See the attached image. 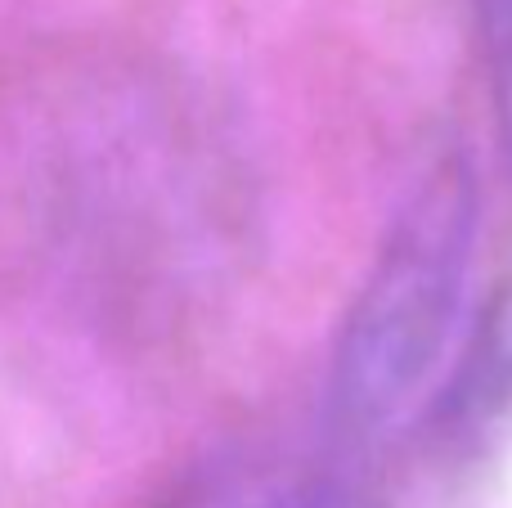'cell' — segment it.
Segmentation results:
<instances>
[{"label": "cell", "mask_w": 512, "mask_h": 508, "mask_svg": "<svg viewBox=\"0 0 512 508\" xmlns=\"http://www.w3.org/2000/svg\"><path fill=\"white\" fill-rule=\"evenodd\" d=\"M481 239L477 171L463 149H441L405 189L360 293L342 315L328 360L324 428L360 459L409 410L441 392L468 306Z\"/></svg>", "instance_id": "cell-1"}, {"label": "cell", "mask_w": 512, "mask_h": 508, "mask_svg": "<svg viewBox=\"0 0 512 508\" xmlns=\"http://www.w3.org/2000/svg\"><path fill=\"white\" fill-rule=\"evenodd\" d=\"M158 508H378V500L333 441L319 450L248 432L189 459Z\"/></svg>", "instance_id": "cell-2"}, {"label": "cell", "mask_w": 512, "mask_h": 508, "mask_svg": "<svg viewBox=\"0 0 512 508\" xmlns=\"http://www.w3.org/2000/svg\"><path fill=\"white\" fill-rule=\"evenodd\" d=\"M432 437L454 455H481L512 437V284L486 306L432 396Z\"/></svg>", "instance_id": "cell-3"}, {"label": "cell", "mask_w": 512, "mask_h": 508, "mask_svg": "<svg viewBox=\"0 0 512 508\" xmlns=\"http://www.w3.org/2000/svg\"><path fill=\"white\" fill-rule=\"evenodd\" d=\"M490 86H495V126H499V149L512 171V45L490 54Z\"/></svg>", "instance_id": "cell-4"}, {"label": "cell", "mask_w": 512, "mask_h": 508, "mask_svg": "<svg viewBox=\"0 0 512 508\" xmlns=\"http://www.w3.org/2000/svg\"><path fill=\"white\" fill-rule=\"evenodd\" d=\"M477 27L481 41H486V54L512 45V0H477Z\"/></svg>", "instance_id": "cell-5"}]
</instances>
